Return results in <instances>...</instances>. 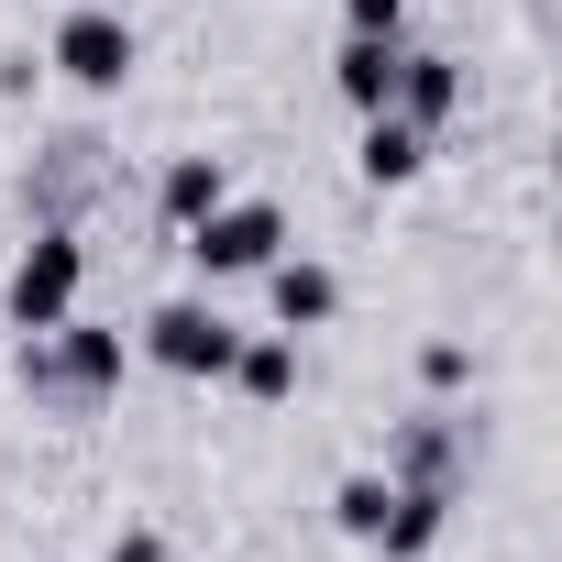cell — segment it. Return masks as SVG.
Instances as JSON below:
<instances>
[{"mask_svg":"<svg viewBox=\"0 0 562 562\" xmlns=\"http://www.w3.org/2000/svg\"><path fill=\"white\" fill-rule=\"evenodd\" d=\"M232 353H243V331H232L210 299H166V310L144 321V364H166V375H188V386H221Z\"/></svg>","mask_w":562,"mask_h":562,"instance_id":"obj_4","label":"cell"},{"mask_svg":"<svg viewBox=\"0 0 562 562\" xmlns=\"http://www.w3.org/2000/svg\"><path fill=\"white\" fill-rule=\"evenodd\" d=\"M397 45H408V34H342L331 89H342L353 111H386V89H397Z\"/></svg>","mask_w":562,"mask_h":562,"instance_id":"obj_11","label":"cell"},{"mask_svg":"<svg viewBox=\"0 0 562 562\" xmlns=\"http://www.w3.org/2000/svg\"><path fill=\"white\" fill-rule=\"evenodd\" d=\"M342 34H408V0H342Z\"/></svg>","mask_w":562,"mask_h":562,"instance_id":"obj_14","label":"cell"},{"mask_svg":"<svg viewBox=\"0 0 562 562\" xmlns=\"http://www.w3.org/2000/svg\"><path fill=\"white\" fill-rule=\"evenodd\" d=\"M265 310H276V331H321V321L342 310V276H331L321 254H276V265H265Z\"/></svg>","mask_w":562,"mask_h":562,"instance_id":"obj_5","label":"cell"},{"mask_svg":"<svg viewBox=\"0 0 562 562\" xmlns=\"http://www.w3.org/2000/svg\"><path fill=\"white\" fill-rule=\"evenodd\" d=\"M288 254V210L276 199H221L210 221H188V265L199 276H265Z\"/></svg>","mask_w":562,"mask_h":562,"instance_id":"obj_3","label":"cell"},{"mask_svg":"<svg viewBox=\"0 0 562 562\" xmlns=\"http://www.w3.org/2000/svg\"><path fill=\"white\" fill-rule=\"evenodd\" d=\"M463 441H474V419H408L397 430V485H441V496H463Z\"/></svg>","mask_w":562,"mask_h":562,"instance_id":"obj_7","label":"cell"},{"mask_svg":"<svg viewBox=\"0 0 562 562\" xmlns=\"http://www.w3.org/2000/svg\"><path fill=\"white\" fill-rule=\"evenodd\" d=\"M430 166V133L419 122H397V111H364V144H353V177L364 188H408Z\"/></svg>","mask_w":562,"mask_h":562,"instance_id":"obj_8","label":"cell"},{"mask_svg":"<svg viewBox=\"0 0 562 562\" xmlns=\"http://www.w3.org/2000/svg\"><path fill=\"white\" fill-rule=\"evenodd\" d=\"M221 386H243L254 408H288L299 397V331H243V353H232Z\"/></svg>","mask_w":562,"mask_h":562,"instance_id":"obj_9","label":"cell"},{"mask_svg":"<svg viewBox=\"0 0 562 562\" xmlns=\"http://www.w3.org/2000/svg\"><path fill=\"white\" fill-rule=\"evenodd\" d=\"M386 111H397V122H419V133H441V122L463 111V67H452V56H430V45H397V89H386Z\"/></svg>","mask_w":562,"mask_h":562,"instance_id":"obj_6","label":"cell"},{"mask_svg":"<svg viewBox=\"0 0 562 562\" xmlns=\"http://www.w3.org/2000/svg\"><path fill=\"white\" fill-rule=\"evenodd\" d=\"M78 276H89V243H78L67 221H45V232L23 243V265H12V288H0L12 331H56V321L78 310Z\"/></svg>","mask_w":562,"mask_h":562,"instance_id":"obj_2","label":"cell"},{"mask_svg":"<svg viewBox=\"0 0 562 562\" xmlns=\"http://www.w3.org/2000/svg\"><path fill=\"white\" fill-rule=\"evenodd\" d=\"M221 199H232V166H221V155H177V166L155 177V210H166L177 232H188V221H210Z\"/></svg>","mask_w":562,"mask_h":562,"instance_id":"obj_12","label":"cell"},{"mask_svg":"<svg viewBox=\"0 0 562 562\" xmlns=\"http://www.w3.org/2000/svg\"><path fill=\"white\" fill-rule=\"evenodd\" d=\"M386 496H397V474H342V485H331V529H342V540H375Z\"/></svg>","mask_w":562,"mask_h":562,"instance_id":"obj_13","label":"cell"},{"mask_svg":"<svg viewBox=\"0 0 562 562\" xmlns=\"http://www.w3.org/2000/svg\"><path fill=\"white\" fill-rule=\"evenodd\" d=\"M100 562H177V551H166V540H155V529H122V540H111V551H100Z\"/></svg>","mask_w":562,"mask_h":562,"instance_id":"obj_16","label":"cell"},{"mask_svg":"<svg viewBox=\"0 0 562 562\" xmlns=\"http://www.w3.org/2000/svg\"><path fill=\"white\" fill-rule=\"evenodd\" d=\"M45 67L67 78V89H89V100H111L133 67H144V45H133V23L111 12V0H67V23H56V45H45Z\"/></svg>","mask_w":562,"mask_h":562,"instance_id":"obj_1","label":"cell"},{"mask_svg":"<svg viewBox=\"0 0 562 562\" xmlns=\"http://www.w3.org/2000/svg\"><path fill=\"white\" fill-rule=\"evenodd\" d=\"M419 375H430V386H441V397H452V386H463V375H474V353H463V342H430V353H419Z\"/></svg>","mask_w":562,"mask_h":562,"instance_id":"obj_15","label":"cell"},{"mask_svg":"<svg viewBox=\"0 0 562 562\" xmlns=\"http://www.w3.org/2000/svg\"><path fill=\"white\" fill-rule=\"evenodd\" d=\"M441 518H452V496H441V485H397V496H386V518H375V540H364V551H386V562H419V551H430V540H441Z\"/></svg>","mask_w":562,"mask_h":562,"instance_id":"obj_10","label":"cell"}]
</instances>
